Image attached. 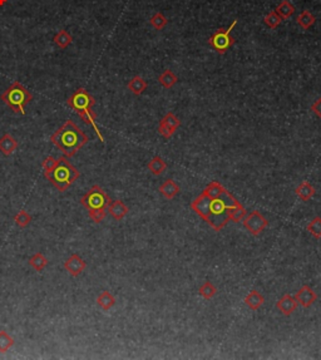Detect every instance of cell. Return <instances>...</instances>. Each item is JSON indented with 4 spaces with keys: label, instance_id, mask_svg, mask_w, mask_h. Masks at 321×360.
Masks as SVG:
<instances>
[{
    "label": "cell",
    "instance_id": "6da1fadb",
    "mask_svg": "<svg viewBox=\"0 0 321 360\" xmlns=\"http://www.w3.org/2000/svg\"><path fill=\"white\" fill-rule=\"evenodd\" d=\"M191 209L200 215L213 230L221 231L227 222L230 221L229 209L226 203L221 197L219 198H208L203 193H201L193 202L191 203Z\"/></svg>",
    "mask_w": 321,
    "mask_h": 360
},
{
    "label": "cell",
    "instance_id": "7a4b0ae2",
    "mask_svg": "<svg viewBox=\"0 0 321 360\" xmlns=\"http://www.w3.org/2000/svg\"><path fill=\"white\" fill-rule=\"evenodd\" d=\"M51 143L59 148L67 157H73L84 144L88 143L89 138L73 121L68 119L59 129L51 134Z\"/></svg>",
    "mask_w": 321,
    "mask_h": 360
},
{
    "label": "cell",
    "instance_id": "3957f363",
    "mask_svg": "<svg viewBox=\"0 0 321 360\" xmlns=\"http://www.w3.org/2000/svg\"><path fill=\"white\" fill-rule=\"evenodd\" d=\"M67 104L72 109H74L75 112L78 113V116L82 118V121L84 122L85 124H89V126L93 127V129L97 133L98 138L104 143V137H103L102 132L99 131L97 126V114L93 112V106L95 104V99L93 95H90L84 88H78L67 100Z\"/></svg>",
    "mask_w": 321,
    "mask_h": 360
},
{
    "label": "cell",
    "instance_id": "277c9868",
    "mask_svg": "<svg viewBox=\"0 0 321 360\" xmlns=\"http://www.w3.org/2000/svg\"><path fill=\"white\" fill-rule=\"evenodd\" d=\"M80 203L88 210L90 219L95 224H99L107 216V209L111 203V197L100 186L94 185L83 196Z\"/></svg>",
    "mask_w": 321,
    "mask_h": 360
},
{
    "label": "cell",
    "instance_id": "5b68a950",
    "mask_svg": "<svg viewBox=\"0 0 321 360\" xmlns=\"http://www.w3.org/2000/svg\"><path fill=\"white\" fill-rule=\"evenodd\" d=\"M44 176L58 191L64 192L79 178L80 175L79 171L67 158L59 157L54 168L48 172H44Z\"/></svg>",
    "mask_w": 321,
    "mask_h": 360
},
{
    "label": "cell",
    "instance_id": "8992f818",
    "mask_svg": "<svg viewBox=\"0 0 321 360\" xmlns=\"http://www.w3.org/2000/svg\"><path fill=\"white\" fill-rule=\"evenodd\" d=\"M31 99H33V94L19 82H14L1 94V100L5 103L6 106L14 113H20L21 116L25 114V107Z\"/></svg>",
    "mask_w": 321,
    "mask_h": 360
},
{
    "label": "cell",
    "instance_id": "52a82bcc",
    "mask_svg": "<svg viewBox=\"0 0 321 360\" xmlns=\"http://www.w3.org/2000/svg\"><path fill=\"white\" fill-rule=\"evenodd\" d=\"M236 24L237 20H234V23H232L229 28L219 29L216 33L213 34V35L208 39V44H210L217 53H220V54H225V53L234 45L235 39L232 38L231 31L232 29L236 26Z\"/></svg>",
    "mask_w": 321,
    "mask_h": 360
},
{
    "label": "cell",
    "instance_id": "ba28073f",
    "mask_svg": "<svg viewBox=\"0 0 321 360\" xmlns=\"http://www.w3.org/2000/svg\"><path fill=\"white\" fill-rule=\"evenodd\" d=\"M242 222L245 229H247V231L254 236H259L269 225V221L259 211H252L249 216L242 220Z\"/></svg>",
    "mask_w": 321,
    "mask_h": 360
},
{
    "label": "cell",
    "instance_id": "9c48e42d",
    "mask_svg": "<svg viewBox=\"0 0 321 360\" xmlns=\"http://www.w3.org/2000/svg\"><path fill=\"white\" fill-rule=\"evenodd\" d=\"M180 126H181L180 118H178L177 116H175L172 112H168V113L159 121L158 132L163 138L168 139L173 136V133L177 131Z\"/></svg>",
    "mask_w": 321,
    "mask_h": 360
},
{
    "label": "cell",
    "instance_id": "30bf717a",
    "mask_svg": "<svg viewBox=\"0 0 321 360\" xmlns=\"http://www.w3.org/2000/svg\"><path fill=\"white\" fill-rule=\"evenodd\" d=\"M85 266H87V264L78 254L70 255L69 259L64 263V269L67 270V273L70 276H74V278L84 271Z\"/></svg>",
    "mask_w": 321,
    "mask_h": 360
},
{
    "label": "cell",
    "instance_id": "8fae6325",
    "mask_svg": "<svg viewBox=\"0 0 321 360\" xmlns=\"http://www.w3.org/2000/svg\"><path fill=\"white\" fill-rule=\"evenodd\" d=\"M295 299L303 308H310V306L316 301L318 295H316V293L310 288V286L304 285L303 288L296 293Z\"/></svg>",
    "mask_w": 321,
    "mask_h": 360
},
{
    "label": "cell",
    "instance_id": "7c38bea8",
    "mask_svg": "<svg viewBox=\"0 0 321 360\" xmlns=\"http://www.w3.org/2000/svg\"><path fill=\"white\" fill-rule=\"evenodd\" d=\"M298 305L299 303L296 301L295 296L290 295V294H286V295H284L283 298L278 301L276 308H278L285 317H290V315H293L294 313L296 312Z\"/></svg>",
    "mask_w": 321,
    "mask_h": 360
},
{
    "label": "cell",
    "instance_id": "4fadbf2b",
    "mask_svg": "<svg viewBox=\"0 0 321 360\" xmlns=\"http://www.w3.org/2000/svg\"><path fill=\"white\" fill-rule=\"evenodd\" d=\"M107 211L109 212V215H111L114 220L119 221V220H122L127 214H128V207L124 205L123 201L114 200V201H111V203L108 205V209H107Z\"/></svg>",
    "mask_w": 321,
    "mask_h": 360
},
{
    "label": "cell",
    "instance_id": "5bb4252c",
    "mask_svg": "<svg viewBox=\"0 0 321 360\" xmlns=\"http://www.w3.org/2000/svg\"><path fill=\"white\" fill-rule=\"evenodd\" d=\"M18 148V141L11 134L5 133L3 137H0V152L4 156H10Z\"/></svg>",
    "mask_w": 321,
    "mask_h": 360
},
{
    "label": "cell",
    "instance_id": "9a60e30c",
    "mask_svg": "<svg viewBox=\"0 0 321 360\" xmlns=\"http://www.w3.org/2000/svg\"><path fill=\"white\" fill-rule=\"evenodd\" d=\"M159 192L162 193L163 197H166L167 200H172V198H175L176 196L180 193V186L173 180H167L165 183L161 185Z\"/></svg>",
    "mask_w": 321,
    "mask_h": 360
},
{
    "label": "cell",
    "instance_id": "2e32d148",
    "mask_svg": "<svg viewBox=\"0 0 321 360\" xmlns=\"http://www.w3.org/2000/svg\"><path fill=\"white\" fill-rule=\"evenodd\" d=\"M265 303V298L256 290H252L250 291L249 295L245 298V304L249 306L251 310H259Z\"/></svg>",
    "mask_w": 321,
    "mask_h": 360
},
{
    "label": "cell",
    "instance_id": "e0dca14e",
    "mask_svg": "<svg viewBox=\"0 0 321 360\" xmlns=\"http://www.w3.org/2000/svg\"><path fill=\"white\" fill-rule=\"evenodd\" d=\"M295 193L303 201H309L313 198L314 195H315V188L313 187V185H311L310 182H308V181H304V182H301L300 185L296 187Z\"/></svg>",
    "mask_w": 321,
    "mask_h": 360
},
{
    "label": "cell",
    "instance_id": "ac0fdd59",
    "mask_svg": "<svg viewBox=\"0 0 321 360\" xmlns=\"http://www.w3.org/2000/svg\"><path fill=\"white\" fill-rule=\"evenodd\" d=\"M97 304L104 312H108L109 309L116 305V298H114L109 291H103V293H100L99 295H98Z\"/></svg>",
    "mask_w": 321,
    "mask_h": 360
},
{
    "label": "cell",
    "instance_id": "d6986e66",
    "mask_svg": "<svg viewBox=\"0 0 321 360\" xmlns=\"http://www.w3.org/2000/svg\"><path fill=\"white\" fill-rule=\"evenodd\" d=\"M147 168H148L154 176H159L162 175V173L166 171V168H167V163L165 162V160H163L162 157L156 156V157H153L151 161H149L148 165H147Z\"/></svg>",
    "mask_w": 321,
    "mask_h": 360
},
{
    "label": "cell",
    "instance_id": "ffe728a7",
    "mask_svg": "<svg viewBox=\"0 0 321 360\" xmlns=\"http://www.w3.org/2000/svg\"><path fill=\"white\" fill-rule=\"evenodd\" d=\"M147 85L148 84H147V82L143 79V78L139 77V75H136V77H133L131 80H129L127 87H128V89L131 90L133 94L141 95L142 93L147 89Z\"/></svg>",
    "mask_w": 321,
    "mask_h": 360
},
{
    "label": "cell",
    "instance_id": "44dd1931",
    "mask_svg": "<svg viewBox=\"0 0 321 360\" xmlns=\"http://www.w3.org/2000/svg\"><path fill=\"white\" fill-rule=\"evenodd\" d=\"M225 190L226 188L222 187L221 183H219L217 181H212L211 183H208V186L203 190L202 193L207 196L208 198H211V200H213V198H219L224 193Z\"/></svg>",
    "mask_w": 321,
    "mask_h": 360
},
{
    "label": "cell",
    "instance_id": "7402d4cb",
    "mask_svg": "<svg viewBox=\"0 0 321 360\" xmlns=\"http://www.w3.org/2000/svg\"><path fill=\"white\" fill-rule=\"evenodd\" d=\"M28 263L35 271H43L45 266L48 265V259L41 252H36L29 259Z\"/></svg>",
    "mask_w": 321,
    "mask_h": 360
},
{
    "label": "cell",
    "instance_id": "603a6c76",
    "mask_svg": "<svg viewBox=\"0 0 321 360\" xmlns=\"http://www.w3.org/2000/svg\"><path fill=\"white\" fill-rule=\"evenodd\" d=\"M177 80H178L177 75H176L175 73L170 69H166L165 72H163L162 74L158 77V82L161 83V85L165 88H167V89L172 88L173 85L177 83Z\"/></svg>",
    "mask_w": 321,
    "mask_h": 360
},
{
    "label": "cell",
    "instance_id": "cb8c5ba5",
    "mask_svg": "<svg viewBox=\"0 0 321 360\" xmlns=\"http://www.w3.org/2000/svg\"><path fill=\"white\" fill-rule=\"evenodd\" d=\"M229 217L231 221L234 222H240L246 217V210H245L244 206L241 203H237L236 206L229 209Z\"/></svg>",
    "mask_w": 321,
    "mask_h": 360
},
{
    "label": "cell",
    "instance_id": "d4e9b609",
    "mask_svg": "<svg viewBox=\"0 0 321 360\" xmlns=\"http://www.w3.org/2000/svg\"><path fill=\"white\" fill-rule=\"evenodd\" d=\"M53 40H54V43L57 44V45L59 46L60 49H65L68 45H69L70 43H72L73 38L67 30L62 29L60 31H58L57 35L54 36V39H53Z\"/></svg>",
    "mask_w": 321,
    "mask_h": 360
},
{
    "label": "cell",
    "instance_id": "484cf974",
    "mask_svg": "<svg viewBox=\"0 0 321 360\" xmlns=\"http://www.w3.org/2000/svg\"><path fill=\"white\" fill-rule=\"evenodd\" d=\"M294 11H295V8H294V5L289 0H283L280 5L278 6V9H276V13L281 16V19L290 18L294 14Z\"/></svg>",
    "mask_w": 321,
    "mask_h": 360
},
{
    "label": "cell",
    "instance_id": "4316f807",
    "mask_svg": "<svg viewBox=\"0 0 321 360\" xmlns=\"http://www.w3.org/2000/svg\"><path fill=\"white\" fill-rule=\"evenodd\" d=\"M216 293H217V288L213 285L211 281H206V283L202 284V286L198 289V294H200L202 298H205L206 300L212 299L213 296L216 295Z\"/></svg>",
    "mask_w": 321,
    "mask_h": 360
},
{
    "label": "cell",
    "instance_id": "83f0119b",
    "mask_svg": "<svg viewBox=\"0 0 321 360\" xmlns=\"http://www.w3.org/2000/svg\"><path fill=\"white\" fill-rule=\"evenodd\" d=\"M315 16L310 13L309 10H304L300 15L298 16V23L299 25L303 29H309L314 23H315Z\"/></svg>",
    "mask_w": 321,
    "mask_h": 360
},
{
    "label": "cell",
    "instance_id": "f1b7e54d",
    "mask_svg": "<svg viewBox=\"0 0 321 360\" xmlns=\"http://www.w3.org/2000/svg\"><path fill=\"white\" fill-rule=\"evenodd\" d=\"M14 345V339L6 332H0V353H6Z\"/></svg>",
    "mask_w": 321,
    "mask_h": 360
},
{
    "label": "cell",
    "instance_id": "f546056e",
    "mask_svg": "<svg viewBox=\"0 0 321 360\" xmlns=\"http://www.w3.org/2000/svg\"><path fill=\"white\" fill-rule=\"evenodd\" d=\"M306 230L313 235L315 239H321V217H315L306 226Z\"/></svg>",
    "mask_w": 321,
    "mask_h": 360
},
{
    "label": "cell",
    "instance_id": "4dcf8cb0",
    "mask_svg": "<svg viewBox=\"0 0 321 360\" xmlns=\"http://www.w3.org/2000/svg\"><path fill=\"white\" fill-rule=\"evenodd\" d=\"M31 220L33 219H31V216L25 211V210H21V211H19L18 214L14 216V221H15V224L18 225L19 227H21V229L28 226V225L31 222Z\"/></svg>",
    "mask_w": 321,
    "mask_h": 360
},
{
    "label": "cell",
    "instance_id": "1f68e13d",
    "mask_svg": "<svg viewBox=\"0 0 321 360\" xmlns=\"http://www.w3.org/2000/svg\"><path fill=\"white\" fill-rule=\"evenodd\" d=\"M264 21H265V24H266V25L269 26V28L275 29L276 26L280 25L281 21H283V19H281V16L279 15V14L276 13V10H275V11H271V13L267 14V15L265 16Z\"/></svg>",
    "mask_w": 321,
    "mask_h": 360
},
{
    "label": "cell",
    "instance_id": "d6a6232c",
    "mask_svg": "<svg viewBox=\"0 0 321 360\" xmlns=\"http://www.w3.org/2000/svg\"><path fill=\"white\" fill-rule=\"evenodd\" d=\"M151 25L156 29H163L166 25H167V19L166 16L163 15L162 13H156L151 18Z\"/></svg>",
    "mask_w": 321,
    "mask_h": 360
},
{
    "label": "cell",
    "instance_id": "836d02e7",
    "mask_svg": "<svg viewBox=\"0 0 321 360\" xmlns=\"http://www.w3.org/2000/svg\"><path fill=\"white\" fill-rule=\"evenodd\" d=\"M55 165H57V160H55L53 156H48V157L43 161V163H41V167H43L44 172H48V171L53 170Z\"/></svg>",
    "mask_w": 321,
    "mask_h": 360
},
{
    "label": "cell",
    "instance_id": "e575fe53",
    "mask_svg": "<svg viewBox=\"0 0 321 360\" xmlns=\"http://www.w3.org/2000/svg\"><path fill=\"white\" fill-rule=\"evenodd\" d=\"M311 111H313L316 116L321 118V98H319L318 100L314 102V104L311 106Z\"/></svg>",
    "mask_w": 321,
    "mask_h": 360
},
{
    "label": "cell",
    "instance_id": "d590c367",
    "mask_svg": "<svg viewBox=\"0 0 321 360\" xmlns=\"http://www.w3.org/2000/svg\"><path fill=\"white\" fill-rule=\"evenodd\" d=\"M6 1H8V0H0V6H4V5H5Z\"/></svg>",
    "mask_w": 321,
    "mask_h": 360
}]
</instances>
